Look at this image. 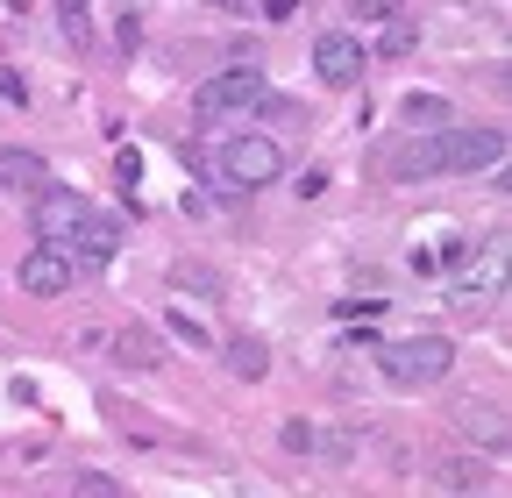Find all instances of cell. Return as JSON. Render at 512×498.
<instances>
[{"mask_svg":"<svg viewBox=\"0 0 512 498\" xmlns=\"http://www.w3.org/2000/svg\"><path fill=\"white\" fill-rule=\"evenodd\" d=\"M29 221H36V242H50V249H64V257H86V264H107L114 249H121V228L107 221V214H93V200L86 193H72V185H36L29 193Z\"/></svg>","mask_w":512,"mask_h":498,"instance_id":"obj_1","label":"cell"},{"mask_svg":"<svg viewBox=\"0 0 512 498\" xmlns=\"http://www.w3.org/2000/svg\"><path fill=\"white\" fill-rule=\"evenodd\" d=\"M377 370H384V385H399V392L441 385L448 370H456V342H448V335H406V342H384V349H377Z\"/></svg>","mask_w":512,"mask_h":498,"instance_id":"obj_2","label":"cell"},{"mask_svg":"<svg viewBox=\"0 0 512 498\" xmlns=\"http://www.w3.org/2000/svg\"><path fill=\"white\" fill-rule=\"evenodd\" d=\"M214 171H221L228 193H264V185H278V171H285V150L271 136H228L214 150Z\"/></svg>","mask_w":512,"mask_h":498,"instance_id":"obj_3","label":"cell"},{"mask_svg":"<svg viewBox=\"0 0 512 498\" xmlns=\"http://www.w3.org/2000/svg\"><path fill=\"white\" fill-rule=\"evenodd\" d=\"M256 100H264V72H256V65H228V72H214V79L192 86V107H200L207 121H221V114H249Z\"/></svg>","mask_w":512,"mask_h":498,"instance_id":"obj_4","label":"cell"},{"mask_svg":"<svg viewBox=\"0 0 512 498\" xmlns=\"http://www.w3.org/2000/svg\"><path fill=\"white\" fill-rule=\"evenodd\" d=\"M505 164V129H456L448 121L441 129V171H463V178H477V171H498Z\"/></svg>","mask_w":512,"mask_h":498,"instance_id":"obj_5","label":"cell"},{"mask_svg":"<svg viewBox=\"0 0 512 498\" xmlns=\"http://www.w3.org/2000/svg\"><path fill=\"white\" fill-rule=\"evenodd\" d=\"M22 292L29 299H57V292H72V278H79V264L72 257H64V249H50V242H36L29 249V257H22Z\"/></svg>","mask_w":512,"mask_h":498,"instance_id":"obj_6","label":"cell"},{"mask_svg":"<svg viewBox=\"0 0 512 498\" xmlns=\"http://www.w3.org/2000/svg\"><path fill=\"white\" fill-rule=\"evenodd\" d=\"M363 65H370V57H363V43H356L349 29H328V36L313 43V72H320V86H356Z\"/></svg>","mask_w":512,"mask_h":498,"instance_id":"obj_7","label":"cell"},{"mask_svg":"<svg viewBox=\"0 0 512 498\" xmlns=\"http://www.w3.org/2000/svg\"><path fill=\"white\" fill-rule=\"evenodd\" d=\"M392 178L399 185H420V178H441V129H413V143L392 157Z\"/></svg>","mask_w":512,"mask_h":498,"instance_id":"obj_8","label":"cell"},{"mask_svg":"<svg viewBox=\"0 0 512 498\" xmlns=\"http://www.w3.org/2000/svg\"><path fill=\"white\" fill-rule=\"evenodd\" d=\"M43 178H50V164L36 150H0V193H36Z\"/></svg>","mask_w":512,"mask_h":498,"instance_id":"obj_9","label":"cell"},{"mask_svg":"<svg viewBox=\"0 0 512 498\" xmlns=\"http://www.w3.org/2000/svg\"><path fill=\"white\" fill-rule=\"evenodd\" d=\"M114 349H121L114 363H128V370H157V363H164V342H157V328H143V321H136V328H121Z\"/></svg>","mask_w":512,"mask_h":498,"instance_id":"obj_10","label":"cell"},{"mask_svg":"<svg viewBox=\"0 0 512 498\" xmlns=\"http://www.w3.org/2000/svg\"><path fill=\"white\" fill-rule=\"evenodd\" d=\"M456 420H463V434H470V442H484L491 456L505 449V413H498L491 399H484V406H477V399H470V406H456Z\"/></svg>","mask_w":512,"mask_h":498,"instance_id":"obj_11","label":"cell"},{"mask_svg":"<svg viewBox=\"0 0 512 498\" xmlns=\"http://www.w3.org/2000/svg\"><path fill=\"white\" fill-rule=\"evenodd\" d=\"M498 271H505V249L491 242V271H470V278H456V285H448V306H484V299L498 292Z\"/></svg>","mask_w":512,"mask_h":498,"instance_id":"obj_12","label":"cell"},{"mask_svg":"<svg viewBox=\"0 0 512 498\" xmlns=\"http://www.w3.org/2000/svg\"><path fill=\"white\" fill-rule=\"evenodd\" d=\"M228 370L256 385V378H264V370H271V349L256 342V335H235V342H228Z\"/></svg>","mask_w":512,"mask_h":498,"instance_id":"obj_13","label":"cell"},{"mask_svg":"<svg viewBox=\"0 0 512 498\" xmlns=\"http://www.w3.org/2000/svg\"><path fill=\"white\" fill-rule=\"evenodd\" d=\"M406 121H413V129H448L456 107H448L441 93H406Z\"/></svg>","mask_w":512,"mask_h":498,"instance_id":"obj_14","label":"cell"},{"mask_svg":"<svg viewBox=\"0 0 512 498\" xmlns=\"http://www.w3.org/2000/svg\"><path fill=\"white\" fill-rule=\"evenodd\" d=\"M477 484H484V463H470V456L434 463V491H477Z\"/></svg>","mask_w":512,"mask_h":498,"instance_id":"obj_15","label":"cell"},{"mask_svg":"<svg viewBox=\"0 0 512 498\" xmlns=\"http://www.w3.org/2000/svg\"><path fill=\"white\" fill-rule=\"evenodd\" d=\"M413 43H420V22H413V15H384V36H377L384 57H406Z\"/></svg>","mask_w":512,"mask_h":498,"instance_id":"obj_16","label":"cell"},{"mask_svg":"<svg viewBox=\"0 0 512 498\" xmlns=\"http://www.w3.org/2000/svg\"><path fill=\"white\" fill-rule=\"evenodd\" d=\"M164 328H171L178 342H192V349H207V342H214V335H207V321H200V314H185V306H171Z\"/></svg>","mask_w":512,"mask_h":498,"instance_id":"obj_17","label":"cell"},{"mask_svg":"<svg viewBox=\"0 0 512 498\" xmlns=\"http://www.w3.org/2000/svg\"><path fill=\"white\" fill-rule=\"evenodd\" d=\"M57 29H64V43H86V36H93L86 0H57Z\"/></svg>","mask_w":512,"mask_h":498,"instance_id":"obj_18","label":"cell"},{"mask_svg":"<svg viewBox=\"0 0 512 498\" xmlns=\"http://www.w3.org/2000/svg\"><path fill=\"white\" fill-rule=\"evenodd\" d=\"M406 0H349V15H363V22H384V15H399Z\"/></svg>","mask_w":512,"mask_h":498,"instance_id":"obj_19","label":"cell"},{"mask_svg":"<svg viewBox=\"0 0 512 498\" xmlns=\"http://www.w3.org/2000/svg\"><path fill=\"white\" fill-rule=\"evenodd\" d=\"M278 442H285V449H292V456H306V449H313V427H306V420H292V427H285V434H278Z\"/></svg>","mask_w":512,"mask_h":498,"instance_id":"obj_20","label":"cell"},{"mask_svg":"<svg viewBox=\"0 0 512 498\" xmlns=\"http://www.w3.org/2000/svg\"><path fill=\"white\" fill-rule=\"evenodd\" d=\"M79 491H93V498H114L121 484H114V477H100V470H79Z\"/></svg>","mask_w":512,"mask_h":498,"instance_id":"obj_21","label":"cell"},{"mask_svg":"<svg viewBox=\"0 0 512 498\" xmlns=\"http://www.w3.org/2000/svg\"><path fill=\"white\" fill-rule=\"evenodd\" d=\"M0 100H29V86H22L15 72H0Z\"/></svg>","mask_w":512,"mask_h":498,"instance_id":"obj_22","label":"cell"},{"mask_svg":"<svg viewBox=\"0 0 512 498\" xmlns=\"http://www.w3.org/2000/svg\"><path fill=\"white\" fill-rule=\"evenodd\" d=\"M264 15H271V22H285V15H299V0H264Z\"/></svg>","mask_w":512,"mask_h":498,"instance_id":"obj_23","label":"cell"},{"mask_svg":"<svg viewBox=\"0 0 512 498\" xmlns=\"http://www.w3.org/2000/svg\"><path fill=\"white\" fill-rule=\"evenodd\" d=\"M214 8H242V0H214Z\"/></svg>","mask_w":512,"mask_h":498,"instance_id":"obj_24","label":"cell"}]
</instances>
